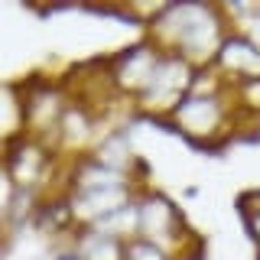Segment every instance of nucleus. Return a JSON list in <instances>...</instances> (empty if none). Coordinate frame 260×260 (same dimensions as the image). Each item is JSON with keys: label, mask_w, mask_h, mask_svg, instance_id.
Returning <instances> with one entry per match:
<instances>
[{"label": "nucleus", "mask_w": 260, "mask_h": 260, "mask_svg": "<svg viewBox=\"0 0 260 260\" xmlns=\"http://www.w3.org/2000/svg\"><path fill=\"white\" fill-rule=\"evenodd\" d=\"M234 208H238V215H241V224H244V231H247L250 244L260 250V189L241 192L238 202H234Z\"/></svg>", "instance_id": "2eb2a0df"}, {"label": "nucleus", "mask_w": 260, "mask_h": 260, "mask_svg": "<svg viewBox=\"0 0 260 260\" xmlns=\"http://www.w3.org/2000/svg\"><path fill=\"white\" fill-rule=\"evenodd\" d=\"M94 156L101 159L104 166H114L127 176H137L140 182H150V179H146L150 169H146V162H143L140 153H137V143H134V120L104 130V137L94 146Z\"/></svg>", "instance_id": "f8f14e48"}, {"label": "nucleus", "mask_w": 260, "mask_h": 260, "mask_svg": "<svg viewBox=\"0 0 260 260\" xmlns=\"http://www.w3.org/2000/svg\"><path fill=\"white\" fill-rule=\"evenodd\" d=\"M137 211H140V234L159 247H166L169 254H176L179 260H199L205 250V241L195 234V228L189 224L185 211L179 208V202L173 195H166L156 185H143L137 195Z\"/></svg>", "instance_id": "7ed1b4c3"}, {"label": "nucleus", "mask_w": 260, "mask_h": 260, "mask_svg": "<svg viewBox=\"0 0 260 260\" xmlns=\"http://www.w3.org/2000/svg\"><path fill=\"white\" fill-rule=\"evenodd\" d=\"M257 260H260V250H257Z\"/></svg>", "instance_id": "a211bd4d"}, {"label": "nucleus", "mask_w": 260, "mask_h": 260, "mask_svg": "<svg viewBox=\"0 0 260 260\" xmlns=\"http://www.w3.org/2000/svg\"><path fill=\"white\" fill-rule=\"evenodd\" d=\"M224 10L231 16L234 29L247 32V36L260 46V4H224Z\"/></svg>", "instance_id": "dca6fc26"}, {"label": "nucleus", "mask_w": 260, "mask_h": 260, "mask_svg": "<svg viewBox=\"0 0 260 260\" xmlns=\"http://www.w3.org/2000/svg\"><path fill=\"white\" fill-rule=\"evenodd\" d=\"M143 185H127V189H81V192H65L69 211L75 218V228H91L108 221L114 211L127 208L137 202Z\"/></svg>", "instance_id": "1a4fd4ad"}, {"label": "nucleus", "mask_w": 260, "mask_h": 260, "mask_svg": "<svg viewBox=\"0 0 260 260\" xmlns=\"http://www.w3.org/2000/svg\"><path fill=\"white\" fill-rule=\"evenodd\" d=\"M234 23L224 4H205V0H173L162 4L159 13L140 29L150 43L162 52H173L189 59L195 69L215 65L218 49L231 36Z\"/></svg>", "instance_id": "f257e3e1"}, {"label": "nucleus", "mask_w": 260, "mask_h": 260, "mask_svg": "<svg viewBox=\"0 0 260 260\" xmlns=\"http://www.w3.org/2000/svg\"><path fill=\"white\" fill-rule=\"evenodd\" d=\"M127 185H150L137 176H127L114 166H104L94 153L65 162V182L62 192H81V189H127Z\"/></svg>", "instance_id": "9b49d317"}, {"label": "nucleus", "mask_w": 260, "mask_h": 260, "mask_svg": "<svg viewBox=\"0 0 260 260\" xmlns=\"http://www.w3.org/2000/svg\"><path fill=\"white\" fill-rule=\"evenodd\" d=\"M215 72L228 81V88L260 81V46L247 32L231 29V36L224 39V46L215 55Z\"/></svg>", "instance_id": "9d476101"}, {"label": "nucleus", "mask_w": 260, "mask_h": 260, "mask_svg": "<svg viewBox=\"0 0 260 260\" xmlns=\"http://www.w3.org/2000/svg\"><path fill=\"white\" fill-rule=\"evenodd\" d=\"M162 127L205 153H221L244 134L231 88L228 91H192L169 114Z\"/></svg>", "instance_id": "f03ea898"}, {"label": "nucleus", "mask_w": 260, "mask_h": 260, "mask_svg": "<svg viewBox=\"0 0 260 260\" xmlns=\"http://www.w3.org/2000/svg\"><path fill=\"white\" fill-rule=\"evenodd\" d=\"M104 130H108V124H104L88 104H81V101L72 98V108L65 111L62 124L55 130L52 150L59 153L65 162L78 159V156H88V153H94V146L104 137Z\"/></svg>", "instance_id": "6e6552de"}, {"label": "nucleus", "mask_w": 260, "mask_h": 260, "mask_svg": "<svg viewBox=\"0 0 260 260\" xmlns=\"http://www.w3.org/2000/svg\"><path fill=\"white\" fill-rule=\"evenodd\" d=\"M0 127H4V143L26 137V120H23V94H20V81L10 78L4 81L0 91Z\"/></svg>", "instance_id": "4468645a"}, {"label": "nucleus", "mask_w": 260, "mask_h": 260, "mask_svg": "<svg viewBox=\"0 0 260 260\" xmlns=\"http://www.w3.org/2000/svg\"><path fill=\"white\" fill-rule=\"evenodd\" d=\"M4 179L7 189L59 195L65 182V159L36 137H16L4 143Z\"/></svg>", "instance_id": "20e7f679"}, {"label": "nucleus", "mask_w": 260, "mask_h": 260, "mask_svg": "<svg viewBox=\"0 0 260 260\" xmlns=\"http://www.w3.org/2000/svg\"><path fill=\"white\" fill-rule=\"evenodd\" d=\"M195 75H199V69H195L189 59L166 52L162 62H159V69H156V75H153V81L146 85V91L130 104L134 120H150V124L162 127L169 120V114L192 94Z\"/></svg>", "instance_id": "423d86ee"}, {"label": "nucleus", "mask_w": 260, "mask_h": 260, "mask_svg": "<svg viewBox=\"0 0 260 260\" xmlns=\"http://www.w3.org/2000/svg\"><path fill=\"white\" fill-rule=\"evenodd\" d=\"M162 55L166 52H162L156 43H150L143 32L134 39V43H127L124 49H117V52L111 55L114 88H117V94L124 98L127 104H134L137 98L146 91V85H150L153 75H156Z\"/></svg>", "instance_id": "0eeeda50"}, {"label": "nucleus", "mask_w": 260, "mask_h": 260, "mask_svg": "<svg viewBox=\"0 0 260 260\" xmlns=\"http://www.w3.org/2000/svg\"><path fill=\"white\" fill-rule=\"evenodd\" d=\"M124 260H179L176 254H169L166 247L146 241V238H130L124 244Z\"/></svg>", "instance_id": "f3484780"}, {"label": "nucleus", "mask_w": 260, "mask_h": 260, "mask_svg": "<svg viewBox=\"0 0 260 260\" xmlns=\"http://www.w3.org/2000/svg\"><path fill=\"white\" fill-rule=\"evenodd\" d=\"M72 247H75L78 260H124V244L120 238H114L104 228H75L72 231Z\"/></svg>", "instance_id": "ddd939ff"}, {"label": "nucleus", "mask_w": 260, "mask_h": 260, "mask_svg": "<svg viewBox=\"0 0 260 260\" xmlns=\"http://www.w3.org/2000/svg\"><path fill=\"white\" fill-rule=\"evenodd\" d=\"M23 94V120H26V137H36L52 146L55 130H59L65 111L72 108V88L62 75H49V72H29V75L16 78Z\"/></svg>", "instance_id": "39448f33"}]
</instances>
